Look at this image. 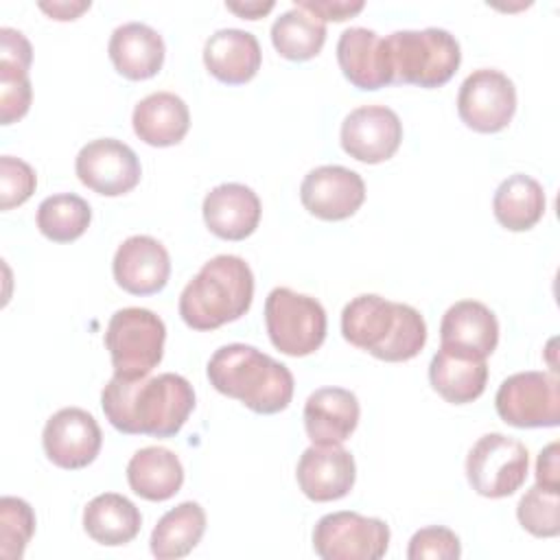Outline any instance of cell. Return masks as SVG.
Here are the masks:
<instances>
[{"label":"cell","instance_id":"6da1fadb","mask_svg":"<svg viewBox=\"0 0 560 560\" xmlns=\"http://www.w3.org/2000/svg\"><path fill=\"white\" fill-rule=\"evenodd\" d=\"M109 424L127 435L173 438L195 409L192 385L173 372L151 378L112 376L101 394Z\"/></svg>","mask_w":560,"mask_h":560},{"label":"cell","instance_id":"7a4b0ae2","mask_svg":"<svg viewBox=\"0 0 560 560\" xmlns=\"http://www.w3.org/2000/svg\"><path fill=\"white\" fill-rule=\"evenodd\" d=\"M341 335L354 348L381 361L398 363L413 359L424 348L427 324L409 304L363 293L343 306Z\"/></svg>","mask_w":560,"mask_h":560},{"label":"cell","instance_id":"3957f363","mask_svg":"<svg viewBox=\"0 0 560 560\" xmlns=\"http://www.w3.org/2000/svg\"><path fill=\"white\" fill-rule=\"evenodd\" d=\"M210 385L247 409L269 416L289 407L293 398V374L273 357L247 343H228L208 361Z\"/></svg>","mask_w":560,"mask_h":560},{"label":"cell","instance_id":"277c9868","mask_svg":"<svg viewBox=\"0 0 560 560\" xmlns=\"http://www.w3.org/2000/svg\"><path fill=\"white\" fill-rule=\"evenodd\" d=\"M254 298V273L241 256L210 258L179 295V315L192 330H214L243 317Z\"/></svg>","mask_w":560,"mask_h":560},{"label":"cell","instance_id":"5b68a950","mask_svg":"<svg viewBox=\"0 0 560 560\" xmlns=\"http://www.w3.org/2000/svg\"><path fill=\"white\" fill-rule=\"evenodd\" d=\"M385 39L392 83L418 88H440L451 81L462 63V50L455 35L444 28L394 31Z\"/></svg>","mask_w":560,"mask_h":560},{"label":"cell","instance_id":"8992f818","mask_svg":"<svg viewBox=\"0 0 560 560\" xmlns=\"http://www.w3.org/2000/svg\"><path fill=\"white\" fill-rule=\"evenodd\" d=\"M166 326L149 308L129 306L109 317L105 348L109 350L114 374L122 378H144L162 361Z\"/></svg>","mask_w":560,"mask_h":560},{"label":"cell","instance_id":"52a82bcc","mask_svg":"<svg viewBox=\"0 0 560 560\" xmlns=\"http://www.w3.org/2000/svg\"><path fill=\"white\" fill-rule=\"evenodd\" d=\"M265 326L282 354L306 357L326 339V311L311 295L276 287L265 300Z\"/></svg>","mask_w":560,"mask_h":560},{"label":"cell","instance_id":"ba28073f","mask_svg":"<svg viewBox=\"0 0 560 560\" xmlns=\"http://www.w3.org/2000/svg\"><path fill=\"white\" fill-rule=\"evenodd\" d=\"M529 453L523 442L503 435H481L466 457V477L472 490L488 499L514 494L527 479Z\"/></svg>","mask_w":560,"mask_h":560},{"label":"cell","instance_id":"9c48e42d","mask_svg":"<svg viewBox=\"0 0 560 560\" xmlns=\"http://www.w3.org/2000/svg\"><path fill=\"white\" fill-rule=\"evenodd\" d=\"M494 407L503 422L518 429L558 427L560 381L549 372H516L499 385Z\"/></svg>","mask_w":560,"mask_h":560},{"label":"cell","instance_id":"30bf717a","mask_svg":"<svg viewBox=\"0 0 560 560\" xmlns=\"http://www.w3.org/2000/svg\"><path fill=\"white\" fill-rule=\"evenodd\" d=\"M387 547V523L359 512L326 514L313 529V549L324 560H378Z\"/></svg>","mask_w":560,"mask_h":560},{"label":"cell","instance_id":"8fae6325","mask_svg":"<svg viewBox=\"0 0 560 560\" xmlns=\"http://www.w3.org/2000/svg\"><path fill=\"white\" fill-rule=\"evenodd\" d=\"M514 112L516 88L501 70L479 68L459 85L457 114L472 131L497 133L510 125Z\"/></svg>","mask_w":560,"mask_h":560},{"label":"cell","instance_id":"7c38bea8","mask_svg":"<svg viewBox=\"0 0 560 560\" xmlns=\"http://www.w3.org/2000/svg\"><path fill=\"white\" fill-rule=\"evenodd\" d=\"M77 177L90 190L118 197L133 190L142 168L133 149L116 138H98L81 147L74 160Z\"/></svg>","mask_w":560,"mask_h":560},{"label":"cell","instance_id":"4fadbf2b","mask_svg":"<svg viewBox=\"0 0 560 560\" xmlns=\"http://www.w3.org/2000/svg\"><path fill=\"white\" fill-rule=\"evenodd\" d=\"M42 444L55 466L79 470L96 459L103 433L92 413L81 407H63L46 420Z\"/></svg>","mask_w":560,"mask_h":560},{"label":"cell","instance_id":"5bb4252c","mask_svg":"<svg viewBox=\"0 0 560 560\" xmlns=\"http://www.w3.org/2000/svg\"><path fill=\"white\" fill-rule=\"evenodd\" d=\"M343 151L365 164L389 160L402 142V122L398 114L385 105H361L341 122Z\"/></svg>","mask_w":560,"mask_h":560},{"label":"cell","instance_id":"9a60e30c","mask_svg":"<svg viewBox=\"0 0 560 560\" xmlns=\"http://www.w3.org/2000/svg\"><path fill=\"white\" fill-rule=\"evenodd\" d=\"M300 199L313 217L322 221H343L361 208L365 184L357 171L326 164L306 173L300 186Z\"/></svg>","mask_w":560,"mask_h":560},{"label":"cell","instance_id":"2e32d148","mask_svg":"<svg viewBox=\"0 0 560 560\" xmlns=\"http://www.w3.org/2000/svg\"><path fill=\"white\" fill-rule=\"evenodd\" d=\"M112 271L122 291L131 295H153L168 282L171 258L158 238L136 234L118 245Z\"/></svg>","mask_w":560,"mask_h":560},{"label":"cell","instance_id":"e0dca14e","mask_svg":"<svg viewBox=\"0 0 560 560\" xmlns=\"http://www.w3.org/2000/svg\"><path fill=\"white\" fill-rule=\"evenodd\" d=\"M295 477L300 490L311 501H337L354 486V457L341 444H313L300 455Z\"/></svg>","mask_w":560,"mask_h":560},{"label":"cell","instance_id":"ac0fdd59","mask_svg":"<svg viewBox=\"0 0 560 560\" xmlns=\"http://www.w3.org/2000/svg\"><path fill=\"white\" fill-rule=\"evenodd\" d=\"M440 348L470 357L488 359L499 343V322L494 313L477 300H459L442 315Z\"/></svg>","mask_w":560,"mask_h":560},{"label":"cell","instance_id":"d6986e66","mask_svg":"<svg viewBox=\"0 0 560 560\" xmlns=\"http://www.w3.org/2000/svg\"><path fill=\"white\" fill-rule=\"evenodd\" d=\"M337 61L343 77L359 90L374 92L392 85L385 39L372 28H346L337 42Z\"/></svg>","mask_w":560,"mask_h":560},{"label":"cell","instance_id":"ffe728a7","mask_svg":"<svg viewBox=\"0 0 560 560\" xmlns=\"http://www.w3.org/2000/svg\"><path fill=\"white\" fill-rule=\"evenodd\" d=\"M203 221L206 228L225 241H243L258 228L260 199L258 195L236 182L219 184L203 197Z\"/></svg>","mask_w":560,"mask_h":560},{"label":"cell","instance_id":"44dd1931","mask_svg":"<svg viewBox=\"0 0 560 560\" xmlns=\"http://www.w3.org/2000/svg\"><path fill=\"white\" fill-rule=\"evenodd\" d=\"M361 407L343 387H319L304 402V429L313 444H343L357 429Z\"/></svg>","mask_w":560,"mask_h":560},{"label":"cell","instance_id":"7402d4cb","mask_svg":"<svg viewBox=\"0 0 560 560\" xmlns=\"http://www.w3.org/2000/svg\"><path fill=\"white\" fill-rule=\"evenodd\" d=\"M262 52L256 35L241 28H221L206 39L203 63L208 72L228 85H243L260 70Z\"/></svg>","mask_w":560,"mask_h":560},{"label":"cell","instance_id":"603a6c76","mask_svg":"<svg viewBox=\"0 0 560 560\" xmlns=\"http://www.w3.org/2000/svg\"><path fill=\"white\" fill-rule=\"evenodd\" d=\"M107 52L118 74L131 81H144L162 70L164 39L149 24L127 22L112 33Z\"/></svg>","mask_w":560,"mask_h":560},{"label":"cell","instance_id":"cb8c5ba5","mask_svg":"<svg viewBox=\"0 0 560 560\" xmlns=\"http://www.w3.org/2000/svg\"><path fill=\"white\" fill-rule=\"evenodd\" d=\"M131 122L142 142L151 147H173L188 133L190 112L177 94L153 92L133 107Z\"/></svg>","mask_w":560,"mask_h":560},{"label":"cell","instance_id":"d4e9b609","mask_svg":"<svg viewBox=\"0 0 560 560\" xmlns=\"http://www.w3.org/2000/svg\"><path fill=\"white\" fill-rule=\"evenodd\" d=\"M127 481L138 497L147 501H166L179 492L184 483V466L173 451L164 446H144L129 459Z\"/></svg>","mask_w":560,"mask_h":560},{"label":"cell","instance_id":"484cf974","mask_svg":"<svg viewBox=\"0 0 560 560\" xmlns=\"http://www.w3.org/2000/svg\"><path fill=\"white\" fill-rule=\"evenodd\" d=\"M431 387L453 405L477 400L488 383L486 359H470L440 348L429 365Z\"/></svg>","mask_w":560,"mask_h":560},{"label":"cell","instance_id":"4316f807","mask_svg":"<svg viewBox=\"0 0 560 560\" xmlns=\"http://www.w3.org/2000/svg\"><path fill=\"white\" fill-rule=\"evenodd\" d=\"M140 525V510L118 492H103L83 510V527L98 545H127L138 536Z\"/></svg>","mask_w":560,"mask_h":560},{"label":"cell","instance_id":"83f0119b","mask_svg":"<svg viewBox=\"0 0 560 560\" xmlns=\"http://www.w3.org/2000/svg\"><path fill=\"white\" fill-rule=\"evenodd\" d=\"M545 190L525 173H514L499 184L492 197L494 219L510 232L532 230L545 214Z\"/></svg>","mask_w":560,"mask_h":560},{"label":"cell","instance_id":"f1b7e54d","mask_svg":"<svg viewBox=\"0 0 560 560\" xmlns=\"http://www.w3.org/2000/svg\"><path fill=\"white\" fill-rule=\"evenodd\" d=\"M206 532V512L197 501H184L168 510L151 532V553L158 560L188 556Z\"/></svg>","mask_w":560,"mask_h":560},{"label":"cell","instance_id":"f546056e","mask_svg":"<svg viewBox=\"0 0 560 560\" xmlns=\"http://www.w3.org/2000/svg\"><path fill=\"white\" fill-rule=\"evenodd\" d=\"M326 42V22L308 9L293 4L271 24V44L289 61H308Z\"/></svg>","mask_w":560,"mask_h":560},{"label":"cell","instance_id":"4dcf8cb0","mask_svg":"<svg viewBox=\"0 0 560 560\" xmlns=\"http://www.w3.org/2000/svg\"><path fill=\"white\" fill-rule=\"evenodd\" d=\"M92 221L90 203L74 192L46 197L37 208V228L52 243H70L83 236Z\"/></svg>","mask_w":560,"mask_h":560},{"label":"cell","instance_id":"1f68e13d","mask_svg":"<svg viewBox=\"0 0 560 560\" xmlns=\"http://www.w3.org/2000/svg\"><path fill=\"white\" fill-rule=\"evenodd\" d=\"M560 490L532 486L516 505V518L536 538H553L560 534Z\"/></svg>","mask_w":560,"mask_h":560},{"label":"cell","instance_id":"d6a6232c","mask_svg":"<svg viewBox=\"0 0 560 560\" xmlns=\"http://www.w3.org/2000/svg\"><path fill=\"white\" fill-rule=\"evenodd\" d=\"M35 532V512L20 497L0 499V558L20 560Z\"/></svg>","mask_w":560,"mask_h":560},{"label":"cell","instance_id":"836d02e7","mask_svg":"<svg viewBox=\"0 0 560 560\" xmlns=\"http://www.w3.org/2000/svg\"><path fill=\"white\" fill-rule=\"evenodd\" d=\"M37 186V175L31 164L20 158L2 155L0 158V208L11 210L22 206Z\"/></svg>","mask_w":560,"mask_h":560},{"label":"cell","instance_id":"e575fe53","mask_svg":"<svg viewBox=\"0 0 560 560\" xmlns=\"http://www.w3.org/2000/svg\"><path fill=\"white\" fill-rule=\"evenodd\" d=\"M459 556L462 545L457 534L442 525L418 529L407 547L409 560H457Z\"/></svg>","mask_w":560,"mask_h":560},{"label":"cell","instance_id":"d590c367","mask_svg":"<svg viewBox=\"0 0 560 560\" xmlns=\"http://www.w3.org/2000/svg\"><path fill=\"white\" fill-rule=\"evenodd\" d=\"M33 101V88L26 72L0 68V122L11 125L26 116Z\"/></svg>","mask_w":560,"mask_h":560},{"label":"cell","instance_id":"8d00e7d4","mask_svg":"<svg viewBox=\"0 0 560 560\" xmlns=\"http://www.w3.org/2000/svg\"><path fill=\"white\" fill-rule=\"evenodd\" d=\"M31 61H33V48H31V42L24 37V33L2 26L0 28V68L28 74Z\"/></svg>","mask_w":560,"mask_h":560},{"label":"cell","instance_id":"74e56055","mask_svg":"<svg viewBox=\"0 0 560 560\" xmlns=\"http://www.w3.org/2000/svg\"><path fill=\"white\" fill-rule=\"evenodd\" d=\"M295 4L308 9L311 13H315L322 22H343L352 15H357L365 4L361 0L348 2V0H295Z\"/></svg>","mask_w":560,"mask_h":560},{"label":"cell","instance_id":"f35d334b","mask_svg":"<svg viewBox=\"0 0 560 560\" xmlns=\"http://www.w3.org/2000/svg\"><path fill=\"white\" fill-rule=\"evenodd\" d=\"M558 453L560 446L558 442L547 444L536 459V483L551 488V490H560V466H558Z\"/></svg>","mask_w":560,"mask_h":560},{"label":"cell","instance_id":"ab89813d","mask_svg":"<svg viewBox=\"0 0 560 560\" xmlns=\"http://www.w3.org/2000/svg\"><path fill=\"white\" fill-rule=\"evenodd\" d=\"M39 9L46 11L50 18L66 22V20H77L83 11H88L90 2H52V4L42 2Z\"/></svg>","mask_w":560,"mask_h":560},{"label":"cell","instance_id":"60d3db41","mask_svg":"<svg viewBox=\"0 0 560 560\" xmlns=\"http://www.w3.org/2000/svg\"><path fill=\"white\" fill-rule=\"evenodd\" d=\"M225 7L241 18L258 20L273 9V2H225Z\"/></svg>","mask_w":560,"mask_h":560}]
</instances>
